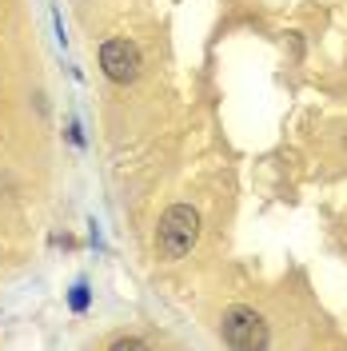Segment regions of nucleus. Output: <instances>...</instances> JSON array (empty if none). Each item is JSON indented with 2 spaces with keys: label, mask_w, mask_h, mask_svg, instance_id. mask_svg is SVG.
<instances>
[{
  "label": "nucleus",
  "mask_w": 347,
  "mask_h": 351,
  "mask_svg": "<svg viewBox=\"0 0 347 351\" xmlns=\"http://www.w3.org/2000/svg\"><path fill=\"white\" fill-rule=\"evenodd\" d=\"M200 240V212L188 204H172L160 216V256L164 260H180L192 252V243Z\"/></svg>",
  "instance_id": "obj_1"
},
{
  "label": "nucleus",
  "mask_w": 347,
  "mask_h": 351,
  "mask_svg": "<svg viewBox=\"0 0 347 351\" xmlns=\"http://www.w3.org/2000/svg\"><path fill=\"white\" fill-rule=\"evenodd\" d=\"M224 339L239 351L267 348V324H263L260 311H252V307H228L224 311Z\"/></svg>",
  "instance_id": "obj_2"
},
{
  "label": "nucleus",
  "mask_w": 347,
  "mask_h": 351,
  "mask_svg": "<svg viewBox=\"0 0 347 351\" xmlns=\"http://www.w3.org/2000/svg\"><path fill=\"white\" fill-rule=\"evenodd\" d=\"M100 68H104V76L116 80V84H132L140 76L144 60H140V48L132 40H104V48H100Z\"/></svg>",
  "instance_id": "obj_3"
},
{
  "label": "nucleus",
  "mask_w": 347,
  "mask_h": 351,
  "mask_svg": "<svg viewBox=\"0 0 347 351\" xmlns=\"http://www.w3.org/2000/svg\"><path fill=\"white\" fill-rule=\"evenodd\" d=\"M72 307H76V311H84V307H88V287L84 284L72 287Z\"/></svg>",
  "instance_id": "obj_4"
},
{
  "label": "nucleus",
  "mask_w": 347,
  "mask_h": 351,
  "mask_svg": "<svg viewBox=\"0 0 347 351\" xmlns=\"http://www.w3.org/2000/svg\"><path fill=\"white\" fill-rule=\"evenodd\" d=\"M112 348H116V351H136V348H144V339H132V335H124V339H112Z\"/></svg>",
  "instance_id": "obj_5"
}]
</instances>
